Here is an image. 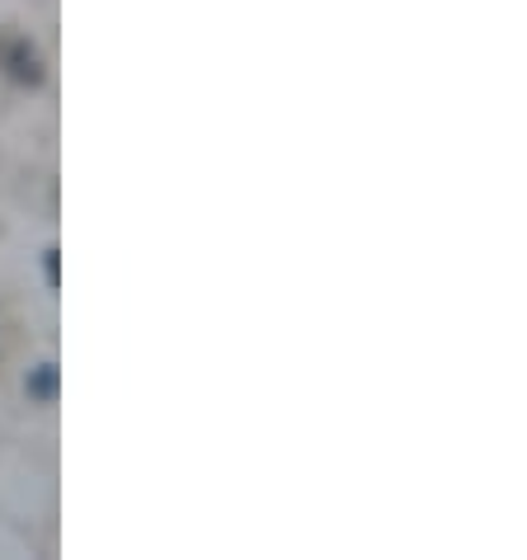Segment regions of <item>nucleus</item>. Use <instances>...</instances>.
<instances>
[{
	"label": "nucleus",
	"instance_id": "obj_1",
	"mask_svg": "<svg viewBox=\"0 0 527 560\" xmlns=\"http://www.w3.org/2000/svg\"><path fill=\"white\" fill-rule=\"evenodd\" d=\"M34 396H52V368H43V372H38V382H34Z\"/></svg>",
	"mask_w": 527,
	"mask_h": 560
}]
</instances>
